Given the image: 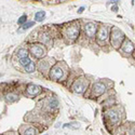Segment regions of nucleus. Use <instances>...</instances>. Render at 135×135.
Listing matches in <instances>:
<instances>
[{"label": "nucleus", "instance_id": "obj_1", "mask_svg": "<svg viewBox=\"0 0 135 135\" xmlns=\"http://www.w3.org/2000/svg\"><path fill=\"white\" fill-rule=\"evenodd\" d=\"M123 38H124L123 32L121 30H119V29H117V28H114L113 32H111V43H113L116 48H118L121 44Z\"/></svg>", "mask_w": 135, "mask_h": 135}, {"label": "nucleus", "instance_id": "obj_2", "mask_svg": "<svg viewBox=\"0 0 135 135\" xmlns=\"http://www.w3.org/2000/svg\"><path fill=\"white\" fill-rule=\"evenodd\" d=\"M88 87V81L85 79L81 78V79H78L77 81H75V83L72 84V89L76 93H83L85 91V89Z\"/></svg>", "mask_w": 135, "mask_h": 135}, {"label": "nucleus", "instance_id": "obj_3", "mask_svg": "<svg viewBox=\"0 0 135 135\" xmlns=\"http://www.w3.org/2000/svg\"><path fill=\"white\" fill-rule=\"evenodd\" d=\"M30 52L35 57H42L44 55V53H45V50H44L43 47H41V45L34 44V45H31L30 47Z\"/></svg>", "mask_w": 135, "mask_h": 135}, {"label": "nucleus", "instance_id": "obj_4", "mask_svg": "<svg viewBox=\"0 0 135 135\" xmlns=\"http://www.w3.org/2000/svg\"><path fill=\"white\" fill-rule=\"evenodd\" d=\"M63 75H64L63 69L60 66H54L50 71V77H51V79H53V80H58V79H61L63 77Z\"/></svg>", "mask_w": 135, "mask_h": 135}, {"label": "nucleus", "instance_id": "obj_5", "mask_svg": "<svg viewBox=\"0 0 135 135\" xmlns=\"http://www.w3.org/2000/svg\"><path fill=\"white\" fill-rule=\"evenodd\" d=\"M66 35H67V37L68 38H70V39H76L78 37V35H79V26H70V27H68L66 29Z\"/></svg>", "mask_w": 135, "mask_h": 135}, {"label": "nucleus", "instance_id": "obj_6", "mask_svg": "<svg viewBox=\"0 0 135 135\" xmlns=\"http://www.w3.org/2000/svg\"><path fill=\"white\" fill-rule=\"evenodd\" d=\"M106 91V85L102 82H96V83L93 84V93L98 96V95H102L104 92Z\"/></svg>", "mask_w": 135, "mask_h": 135}, {"label": "nucleus", "instance_id": "obj_7", "mask_svg": "<svg viewBox=\"0 0 135 135\" xmlns=\"http://www.w3.org/2000/svg\"><path fill=\"white\" fill-rule=\"evenodd\" d=\"M84 30H85V34H87L89 37H94L95 36V32H96V26L93 23H88L84 27Z\"/></svg>", "mask_w": 135, "mask_h": 135}, {"label": "nucleus", "instance_id": "obj_8", "mask_svg": "<svg viewBox=\"0 0 135 135\" xmlns=\"http://www.w3.org/2000/svg\"><path fill=\"white\" fill-rule=\"evenodd\" d=\"M26 91H27L29 95H38L41 92V88L37 84H29L27 89H26Z\"/></svg>", "mask_w": 135, "mask_h": 135}, {"label": "nucleus", "instance_id": "obj_9", "mask_svg": "<svg viewBox=\"0 0 135 135\" xmlns=\"http://www.w3.org/2000/svg\"><path fill=\"white\" fill-rule=\"evenodd\" d=\"M107 116H108V118H109L113 123H116V122L119 121V116H118V114L116 113V111H114V110L107 111Z\"/></svg>", "mask_w": 135, "mask_h": 135}, {"label": "nucleus", "instance_id": "obj_10", "mask_svg": "<svg viewBox=\"0 0 135 135\" xmlns=\"http://www.w3.org/2000/svg\"><path fill=\"white\" fill-rule=\"evenodd\" d=\"M98 39L100 40H106L107 39V37H108V29L106 28V27H102L101 29H100V31H98Z\"/></svg>", "mask_w": 135, "mask_h": 135}, {"label": "nucleus", "instance_id": "obj_11", "mask_svg": "<svg viewBox=\"0 0 135 135\" xmlns=\"http://www.w3.org/2000/svg\"><path fill=\"white\" fill-rule=\"evenodd\" d=\"M122 49H123V51L126 52V53H131V52L134 50V44L131 41H128L127 43L123 45Z\"/></svg>", "mask_w": 135, "mask_h": 135}, {"label": "nucleus", "instance_id": "obj_12", "mask_svg": "<svg viewBox=\"0 0 135 135\" xmlns=\"http://www.w3.org/2000/svg\"><path fill=\"white\" fill-rule=\"evenodd\" d=\"M36 133H37V130H36L35 128L29 127L22 133V135H36Z\"/></svg>", "mask_w": 135, "mask_h": 135}, {"label": "nucleus", "instance_id": "obj_13", "mask_svg": "<svg viewBox=\"0 0 135 135\" xmlns=\"http://www.w3.org/2000/svg\"><path fill=\"white\" fill-rule=\"evenodd\" d=\"M17 100H18V96L16 94H14V93L6 94V101H8L9 103H13V102H15V101H17Z\"/></svg>", "mask_w": 135, "mask_h": 135}, {"label": "nucleus", "instance_id": "obj_14", "mask_svg": "<svg viewBox=\"0 0 135 135\" xmlns=\"http://www.w3.org/2000/svg\"><path fill=\"white\" fill-rule=\"evenodd\" d=\"M44 15H45L44 11H39V12H37L35 14V19H36V21H38V22H41L42 19H43Z\"/></svg>", "mask_w": 135, "mask_h": 135}, {"label": "nucleus", "instance_id": "obj_15", "mask_svg": "<svg viewBox=\"0 0 135 135\" xmlns=\"http://www.w3.org/2000/svg\"><path fill=\"white\" fill-rule=\"evenodd\" d=\"M17 56L19 58L27 57V50H26V49H19V50L17 51Z\"/></svg>", "mask_w": 135, "mask_h": 135}, {"label": "nucleus", "instance_id": "obj_16", "mask_svg": "<svg viewBox=\"0 0 135 135\" xmlns=\"http://www.w3.org/2000/svg\"><path fill=\"white\" fill-rule=\"evenodd\" d=\"M31 63V61L29 60L28 57H25V58H21L19 60V64L22 65V66H24V67H26V66H28L29 64Z\"/></svg>", "mask_w": 135, "mask_h": 135}, {"label": "nucleus", "instance_id": "obj_17", "mask_svg": "<svg viewBox=\"0 0 135 135\" xmlns=\"http://www.w3.org/2000/svg\"><path fill=\"white\" fill-rule=\"evenodd\" d=\"M25 71H26V72H28V74H31L32 71H35V64L31 62V63L29 64L28 66H26V67H25Z\"/></svg>", "mask_w": 135, "mask_h": 135}, {"label": "nucleus", "instance_id": "obj_18", "mask_svg": "<svg viewBox=\"0 0 135 135\" xmlns=\"http://www.w3.org/2000/svg\"><path fill=\"white\" fill-rule=\"evenodd\" d=\"M49 106H50L51 108H55V107H57V106H58V101L56 100V98H52V100H50Z\"/></svg>", "mask_w": 135, "mask_h": 135}, {"label": "nucleus", "instance_id": "obj_19", "mask_svg": "<svg viewBox=\"0 0 135 135\" xmlns=\"http://www.w3.org/2000/svg\"><path fill=\"white\" fill-rule=\"evenodd\" d=\"M41 41L42 42H44V43H47V42L49 41V40H50V36H49L48 34H43V35H42L41 36Z\"/></svg>", "mask_w": 135, "mask_h": 135}, {"label": "nucleus", "instance_id": "obj_20", "mask_svg": "<svg viewBox=\"0 0 135 135\" xmlns=\"http://www.w3.org/2000/svg\"><path fill=\"white\" fill-rule=\"evenodd\" d=\"M26 21H27V16H26V15H22L21 17H19V19L17 21V23L19 25H22V24H25Z\"/></svg>", "mask_w": 135, "mask_h": 135}, {"label": "nucleus", "instance_id": "obj_21", "mask_svg": "<svg viewBox=\"0 0 135 135\" xmlns=\"http://www.w3.org/2000/svg\"><path fill=\"white\" fill-rule=\"evenodd\" d=\"M35 24V23L34 22H28V23H25V24L24 25H23V30H26V29H28L29 27H31V26L32 25H34Z\"/></svg>", "mask_w": 135, "mask_h": 135}, {"label": "nucleus", "instance_id": "obj_22", "mask_svg": "<svg viewBox=\"0 0 135 135\" xmlns=\"http://www.w3.org/2000/svg\"><path fill=\"white\" fill-rule=\"evenodd\" d=\"M83 10H84V8H83V6H81V8L78 10V13H82V12H83Z\"/></svg>", "mask_w": 135, "mask_h": 135}, {"label": "nucleus", "instance_id": "obj_23", "mask_svg": "<svg viewBox=\"0 0 135 135\" xmlns=\"http://www.w3.org/2000/svg\"><path fill=\"white\" fill-rule=\"evenodd\" d=\"M113 10H114V11H115V12H116V11H117V10H118V6H116V5H115V6H113Z\"/></svg>", "mask_w": 135, "mask_h": 135}, {"label": "nucleus", "instance_id": "obj_24", "mask_svg": "<svg viewBox=\"0 0 135 135\" xmlns=\"http://www.w3.org/2000/svg\"><path fill=\"white\" fill-rule=\"evenodd\" d=\"M2 77V74H0V78H1Z\"/></svg>", "mask_w": 135, "mask_h": 135}, {"label": "nucleus", "instance_id": "obj_25", "mask_svg": "<svg viewBox=\"0 0 135 135\" xmlns=\"http://www.w3.org/2000/svg\"><path fill=\"white\" fill-rule=\"evenodd\" d=\"M45 135H47V134H45Z\"/></svg>", "mask_w": 135, "mask_h": 135}]
</instances>
